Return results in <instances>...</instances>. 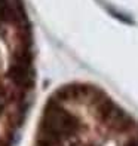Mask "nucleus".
<instances>
[{"label":"nucleus","mask_w":138,"mask_h":146,"mask_svg":"<svg viewBox=\"0 0 138 146\" xmlns=\"http://www.w3.org/2000/svg\"><path fill=\"white\" fill-rule=\"evenodd\" d=\"M123 146H138V136L134 137V139H131V140H128Z\"/></svg>","instance_id":"7ed1b4c3"},{"label":"nucleus","mask_w":138,"mask_h":146,"mask_svg":"<svg viewBox=\"0 0 138 146\" xmlns=\"http://www.w3.org/2000/svg\"><path fill=\"white\" fill-rule=\"evenodd\" d=\"M6 76L14 87L22 91H28L34 87V70L31 64H11Z\"/></svg>","instance_id":"f03ea898"},{"label":"nucleus","mask_w":138,"mask_h":146,"mask_svg":"<svg viewBox=\"0 0 138 146\" xmlns=\"http://www.w3.org/2000/svg\"><path fill=\"white\" fill-rule=\"evenodd\" d=\"M40 130L52 133V134L61 137L64 140V139L77 134L80 130V121L73 113L65 110L60 102L51 97L48 104L45 106Z\"/></svg>","instance_id":"f257e3e1"}]
</instances>
